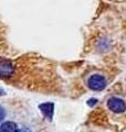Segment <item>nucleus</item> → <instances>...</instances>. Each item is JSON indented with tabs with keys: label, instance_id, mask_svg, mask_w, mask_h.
<instances>
[{
	"label": "nucleus",
	"instance_id": "obj_1",
	"mask_svg": "<svg viewBox=\"0 0 126 132\" xmlns=\"http://www.w3.org/2000/svg\"><path fill=\"white\" fill-rule=\"evenodd\" d=\"M87 86L92 89V90H103L106 86V80L105 78L101 75H92L89 79H87Z\"/></svg>",
	"mask_w": 126,
	"mask_h": 132
},
{
	"label": "nucleus",
	"instance_id": "obj_2",
	"mask_svg": "<svg viewBox=\"0 0 126 132\" xmlns=\"http://www.w3.org/2000/svg\"><path fill=\"white\" fill-rule=\"evenodd\" d=\"M107 106L110 110H112L113 112H116V113H121L126 109V104L124 100H122L121 98H117V97H112L108 99L107 101Z\"/></svg>",
	"mask_w": 126,
	"mask_h": 132
},
{
	"label": "nucleus",
	"instance_id": "obj_3",
	"mask_svg": "<svg viewBox=\"0 0 126 132\" xmlns=\"http://www.w3.org/2000/svg\"><path fill=\"white\" fill-rule=\"evenodd\" d=\"M15 72L13 64L8 60H0V77H10Z\"/></svg>",
	"mask_w": 126,
	"mask_h": 132
},
{
	"label": "nucleus",
	"instance_id": "obj_4",
	"mask_svg": "<svg viewBox=\"0 0 126 132\" xmlns=\"http://www.w3.org/2000/svg\"><path fill=\"white\" fill-rule=\"evenodd\" d=\"M0 132H19L18 126L12 121H7L0 127Z\"/></svg>",
	"mask_w": 126,
	"mask_h": 132
},
{
	"label": "nucleus",
	"instance_id": "obj_5",
	"mask_svg": "<svg viewBox=\"0 0 126 132\" xmlns=\"http://www.w3.org/2000/svg\"><path fill=\"white\" fill-rule=\"evenodd\" d=\"M40 109L42 110V112H43L45 116H47L48 118H51L52 117V113H53V105L52 104H43L40 106Z\"/></svg>",
	"mask_w": 126,
	"mask_h": 132
},
{
	"label": "nucleus",
	"instance_id": "obj_6",
	"mask_svg": "<svg viewBox=\"0 0 126 132\" xmlns=\"http://www.w3.org/2000/svg\"><path fill=\"white\" fill-rule=\"evenodd\" d=\"M5 110H3V108H1L0 107V122H1L3 120V118H5Z\"/></svg>",
	"mask_w": 126,
	"mask_h": 132
},
{
	"label": "nucleus",
	"instance_id": "obj_7",
	"mask_svg": "<svg viewBox=\"0 0 126 132\" xmlns=\"http://www.w3.org/2000/svg\"><path fill=\"white\" fill-rule=\"evenodd\" d=\"M19 132H31V130L29 129V128H27V127H24V128H22Z\"/></svg>",
	"mask_w": 126,
	"mask_h": 132
}]
</instances>
